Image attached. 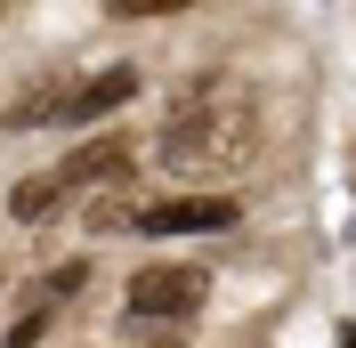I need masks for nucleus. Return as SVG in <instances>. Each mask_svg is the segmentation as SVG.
I'll use <instances>...</instances> for the list:
<instances>
[{"label": "nucleus", "instance_id": "5", "mask_svg": "<svg viewBox=\"0 0 356 348\" xmlns=\"http://www.w3.org/2000/svg\"><path fill=\"white\" fill-rule=\"evenodd\" d=\"M130 162H138V146L122 130H106V138H89V146H73L65 162H57V178H65L73 195H89V187H106V178H130Z\"/></svg>", "mask_w": 356, "mask_h": 348}, {"label": "nucleus", "instance_id": "1", "mask_svg": "<svg viewBox=\"0 0 356 348\" xmlns=\"http://www.w3.org/2000/svg\"><path fill=\"white\" fill-rule=\"evenodd\" d=\"M251 154H259V89L235 81V73L178 89L170 122L154 138V162L170 178H186V195H219L227 178L251 171Z\"/></svg>", "mask_w": 356, "mask_h": 348}, {"label": "nucleus", "instance_id": "9", "mask_svg": "<svg viewBox=\"0 0 356 348\" xmlns=\"http://www.w3.org/2000/svg\"><path fill=\"white\" fill-rule=\"evenodd\" d=\"M41 332H49V308H24L17 324H8V348H41Z\"/></svg>", "mask_w": 356, "mask_h": 348}, {"label": "nucleus", "instance_id": "7", "mask_svg": "<svg viewBox=\"0 0 356 348\" xmlns=\"http://www.w3.org/2000/svg\"><path fill=\"white\" fill-rule=\"evenodd\" d=\"M65 89H73V81H33L17 106L0 113V130H33V122H57V113H65Z\"/></svg>", "mask_w": 356, "mask_h": 348}, {"label": "nucleus", "instance_id": "6", "mask_svg": "<svg viewBox=\"0 0 356 348\" xmlns=\"http://www.w3.org/2000/svg\"><path fill=\"white\" fill-rule=\"evenodd\" d=\"M65 203H73V187L57 178V162L8 187V219H24V227H41V219H49V211H65Z\"/></svg>", "mask_w": 356, "mask_h": 348}, {"label": "nucleus", "instance_id": "4", "mask_svg": "<svg viewBox=\"0 0 356 348\" xmlns=\"http://www.w3.org/2000/svg\"><path fill=\"white\" fill-rule=\"evenodd\" d=\"M130 97H138V65H97L89 81H73V89H65V113H57V122H73V130H97V122H106V113H122Z\"/></svg>", "mask_w": 356, "mask_h": 348}, {"label": "nucleus", "instance_id": "2", "mask_svg": "<svg viewBox=\"0 0 356 348\" xmlns=\"http://www.w3.org/2000/svg\"><path fill=\"white\" fill-rule=\"evenodd\" d=\"M202 300H211V276H202L195 260H154V267H138L130 292H122V308H130L138 324H178V316H195Z\"/></svg>", "mask_w": 356, "mask_h": 348}, {"label": "nucleus", "instance_id": "8", "mask_svg": "<svg viewBox=\"0 0 356 348\" xmlns=\"http://www.w3.org/2000/svg\"><path fill=\"white\" fill-rule=\"evenodd\" d=\"M81 283H89V260H65V267H49V276H41V292H33V308L65 300V292H81Z\"/></svg>", "mask_w": 356, "mask_h": 348}, {"label": "nucleus", "instance_id": "3", "mask_svg": "<svg viewBox=\"0 0 356 348\" xmlns=\"http://www.w3.org/2000/svg\"><path fill=\"white\" fill-rule=\"evenodd\" d=\"M235 219H243L235 195H170V203H138V235H219Z\"/></svg>", "mask_w": 356, "mask_h": 348}]
</instances>
